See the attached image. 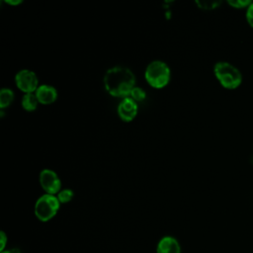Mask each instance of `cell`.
I'll return each instance as SVG.
<instances>
[{
  "label": "cell",
  "instance_id": "obj_7",
  "mask_svg": "<svg viewBox=\"0 0 253 253\" xmlns=\"http://www.w3.org/2000/svg\"><path fill=\"white\" fill-rule=\"evenodd\" d=\"M118 115L122 121L129 123L135 119L138 113V105L132 98L126 97L122 99L118 105Z\"/></svg>",
  "mask_w": 253,
  "mask_h": 253
},
{
  "label": "cell",
  "instance_id": "obj_12",
  "mask_svg": "<svg viewBox=\"0 0 253 253\" xmlns=\"http://www.w3.org/2000/svg\"><path fill=\"white\" fill-rule=\"evenodd\" d=\"M58 201L60 202V204H66L69 203L73 197H74V192L71 189L65 188V189H61L57 195H56Z\"/></svg>",
  "mask_w": 253,
  "mask_h": 253
},
{
  "label": "cell",
  "instance_id": "obj_1",
  "mask_svg": "<svg viewBox=\"0 0 253 253\" xmlns=\"http://www.w3.org/2000/svg\"><path fill=\"white\" fill-rule=\"evenodd\" d=\"M106 91L113 97H129L131 90L135 87V76L126 66L116 65L107 69L103 77Z\"/></svg>",
  "mask_w": 253,
  "mask_h": 253
},
{
  "label": "cell",
  "instance_id": "obj_15",
  "mask_svg": "<svg viewBox=\"0 0 253 253\" xmlns=\"http://www.w3.org/2000/svg\"><path fill=\"white\" fill-rule=\"evenodd\" d=\"M227 3L233 8L240 9V8H247L252 3V1L251 0H228Z\"/></svg>",
  "mask_w": 253,
  "mask_h": 253
},
{
  "label": "cell",
  "instance_id": "obj_5",
  "mask_svg": "<svg viewBox=\"0 0 253 253\" xmlns=\"http://www.w3.org/2000/svg\"><path fill=\"white\" fill-rule=\"evenodd\" d=\"M15 83L19 90L26 93H35L40 86L39 78L31 69H21L15 75Z\"/></svg>",
  "mask_w": 253,
  "mask_h": 253
},
{
  "label": "cell",
  "instance_id": "obj_18",
  "mask_svg": "<svg viewBox=\"0 0 253 253\" xmlns=\"http://www.w3.org/2000/svg\"><path fill=\"white\" fill-rule=\"evenodd\" d=\"M7 4H9V5H19V4H21V3H23V1L22 0H6L5 1Z\"/></svg>",
  "mask_w": 253,
  "mask_h": 253
},
{
  "label": "cell",
  "instance_id": "obj_13",
  "mask_svg": "<svg viewBox=\"0 0 253 253\" xmlns=\"http://www.w3.org/2000/svg\"><path fill=\"white\" fill-rule=\"evenodd\" d=\"M220 1H214V0H202V1H196V4L203 10H212L217 8L220 5Z\"/></svg>",
  "mask_w": 253,
  "mask_h": 253
},
{
  "label": "cell",
  "instance_id": "obj_8",
  "mask_svg": "<svg viewBox=\"0 0 253 253\" xmlns=\"http://www.w3.org/2000/svg\"><path fill=\"white\" fill-rule=\"evenodd\" d=\"M39 103L42 105H51L57 100V90L49 84H41L35 92Z\"/></svg>",
  "mask_w": 253,
  "mask_h": 253
},
{
  "label": "cell",
  "instance_id": "obj_4",
  "mask_svg": "<svg viewBox=\"0 0 253 253\" xmlns=\"http://www.w3.org/2000/svg\"><path fill=\"white\" fill-rule=\"evenodd\" d=\"M60 208V202L56 195L43 194L36 201L35 214L41 221H48L54 217Z\"/></svg>",
  "mask_w": 253,
  "mask_h": 253
},
{
  "label": "cell",
  "instance_id": "obj_19",
  "mask_svg": "<svg viewBox=\"0 0 253 253\" xmlns=\"http://www.w3.org/2000/svg\"><path fill=\"white\" fill-rule=\"evenodd\" d=\"M1 253H21L18 249H9V250H4Z\"/></svg>",
  "mask_w": 253,
  "mask_h": 253
},
{
  "label": "cell",
  "instance_id": "obj_10",
  "mask_svg": "<svg viewBox=\"0 0 253 253\" xmlns=\"http://www.w3.org/2000/svg\"><path fill=\"white\" fill-rule=\"evenodd\" d=\"M39 104V100L35 93H26L22 97L21 105L22 108L27 112H34L37 110Z\"/></svg>",
  "mask_w": 253,
  "mask_h": 253
},
{
  "label": "cell",
  "instance_id": "obj_2",
  "mask_svg": "<svg viewBox=\"0 0 253 253\" xmlns=\"http://www.w3.org/2000/svg\"><path fill=\"white\" fill-rule=\"evenodd\" d=\"M144 78L151 87L162 89L170 82L171 69L165 61L155 59L147 64L144 71Z\"/></svg>",
  "mask_w": 253,
  "mask_h": 253
},
{
  "label": "cell",
  "instance_id": "obj_9",
  "mask_svg": "<svg viewBox=\"0 0 253 253\" xmlns=\"http://www.w3.org/2000/svg\"><path fill=\"white\" fill-rule=\"evenodd\" d=\"M156 253H181L180 243L173 236H164L158 241Z\"/></svg>",
  "mask_w": 253,
  "mask_h": 253
},
{
  "label": "cell",
  "instance_id": "obj_14",
  "mask_svg": "<svg viewBox=\"0 0 253 253\" xmlns=\"http://www.w3.org/2000/svg\"><path fill=\"white\" fill-rule=\"evenodd\" d=\"M129 97L132 98L135 102H141L143 101L145 98H146V92L144 89H142L141 87H138V86H135L130 94H129Z\"/></svg>",
  "mask_w": 253,
  "mask_h": 253
},
{
  "label": "cell",
  "instance_id": "obj_6",
  "mask_svg": "<svg viewBox=\"0 0 253 253\" xmlns=\"http://www.w3.org/2000/svg\"><path fill=\"white\" fill-rule=\"evenodd\" d=\"M40 185L45 194L57 195L61 190V180L57 173L49 168H44L40 172Z\"/></svg>",
  "mask_w": 253,
  "mask_h": 253
},
{
  "label": "cell",
  "instance_id": "obj_3",
  "mask_svg": "<svg viewBox=\"0 0 253 253\" xmlns=\"http://www.w3.org/2000/svg\"><path fill=\"white\" fill-rule=\"evenodd\" d=\"M213 73L219 84L225 89H236L242 82L240 70L227 61H217L213 66Z\"/></svg>",
  "mask_w": 253,
  "mask_h": 253
},
{
  "label": "cell",
  "instance_id": "obj_16",
  "mask_svg": "<svg viewBox=\"0 0 253 253\" xmlns=\"http://www.w3.org/2000/svg\"><path fill=\"white\" fill-rule=\"evenodd\" d=\"M246 20L248 24L253 28V2L246 8Z\"/></svg>",
  "mask_w": 253,
  "mask_h": 253
},
{
  "label": "cell",
  "instance_id": "obj_17",
  "mask_svg": "<svg viewBox=\"0 0 253 253\" xmlns=\"http://www.w3.org/2000/svg\"><path fill=\"white\" fill-rule=\"evenodd\" d=\"M7 235L4 231H1L0 232V242H1V252H3L5 250V246H6V243H7Z\"/></svg>",
  "mask_w": 253,
  "mask_h": 253
},
{
  "label": "cell",
  "instance_id": "obj_11",
  "mask_svg": "<svg viewBox=\"0 0 253 253\" xmlns=\"http://www.w3.org/2000/svg\"><path fill=\"white\" fill-rule=\"evenodd\" d=\"M15 93L11 88L4 87L0 90V108L1 110L9 107L14 101Z\"/></svg>",
  "mask_w": 253,
  "mask_h": 253
}]
</instances>
